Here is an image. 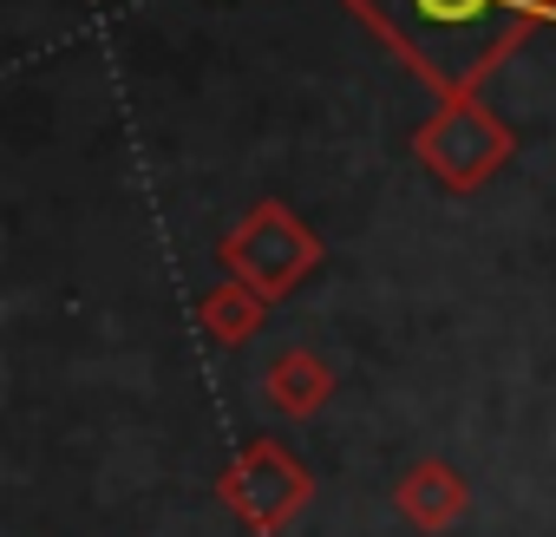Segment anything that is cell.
Returning a JSON list of instances; mask_svg holds the SVG:
<instances>
[{"mask_svg": "<svg viewBox=\"0 0 556 537\" xmlns=\"http://www.w3.org/2000/svg\"><path fill=\"white\" fill-rule=\"evenodd\" d=\"M354 8L374 14L413 60H426L439 73H465V66L491 60L549 0H354Z\"/></svg>", "mask_w": 556, "mask_h": 537, "instance_id": "cell-1", "label": "cell"}]
</instances>
